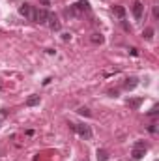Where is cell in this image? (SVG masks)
<instances>
[{"mask_svg": "<svg viewBox=\"0 0 159 161\" xmlns=\"http://www.w3.org/2000/svg\"><path fill=\"white\" fill-rule=\"evenodd\" d=\"M69 127L73 129V131H77L82 139H92V129H90V125H84V124H69Z\"/></svg>", "mask_w": 159, "mask_h": 161, "instance_id": "cell-1", "label": "cell"}, {"mask_svg": "<svg viewBox=\"0 0 159 161\" xmlns=\"http://www.w3.org/2000/svg\"><path fill=\"white\" fill-rule=\"evenodd\" d=\"M146 148H148V144H146L144 141H137V142H135V148H133V152H131V158H133V159H142Z\"/></svg>", "mask_w": 159, "mask_h": 161, "instance_id": "cell-2", "label": "cell"}, {"mask_svg": "<svg viewBox=\"0 0 159 161\" xmlns=\"http://www.w3.org/2000/svg\"><path fill=\"white\" fill-rule=\"evenodd\" d=\"M49 19V11L47 9H34V23H40V25H45Z\"/></svg>", "mask_w": 159, "mask_h": 161, "instance_id": "cell-3", "label": "cell"}, {"mask_svg": "<svg viewBox=\"0 0 159 161\" xmlns=\"http://www.w3.org/2000/svg\"><path fill=\"white\" fill-rule=\"evenodd\" d=\"M19 13H21L23 17H26L28 21H32V19H34V8H32L30 4H23V6L19 8Z\"/></svg>", "mask_w": 159, "mask_h": 161, "instance_id": "cell-4", "label": "cell"}, {"mask_svg": "<svg viewBox=\"0 0 159 161\" xmlns=\"http://www.w3.org/2000/svg\"><path fill=\"white\" fill-rule=\"evenodd\" d=\"M142 13H144V6H142V2L137 0V2L133 4V15H135V19H140Z\"/></svg>", "mask_w": 159, "mask_h": 161, "instance_id": "cell-5", "label": "cell"}, {"mask_svg": "<svg viewBox=\"0 0 159 161\" xmlns=\"http://www.w3.org/2000/svg\"><path fill=\"white\" fill-rule=\"evenodd\" d=\"M142 97H131V99H127V105H129V109H139L140 105H142Z\"/></svg>", "mask_w": 159, "mask_h": 161, "instance_id": "cell-6", "label": "cell"}, {"mask_svg": "<svg viewBox=\"0 0 159 161\" xmlns=\"http://www.w3.org/2000/svg\"><path fill=\"white\" fill-rule=\"evenodd\" d=\"M75 9H77L79 13H82V11H88V9H90V4H88V0H79V2L75 4Z\"/></svg>", "mask_w": 159, "mask_h": 161, "instance_id": "cell-7", "label": "cell"}, {"mask_svg": "<svg viewBox=\"0 0 159 161\" xmlns=\"http://www.w3.org/2000/svg\"><path fill=\"white\" fill-rule=\"evenodd\" d=\"M47 21H49V26H51L52 30H60V23H58V19H56L52 13H49V19H47Z\"/></svg>", "mask_w": 159, "mask_h": 161, "instance_id": "cell-8", "label": "cell"}, {"mask_svg": "<svg viewBox=\"0 0 159 161\" xmlns=\"http://www.w3.org/2000/svg\"><path fill=\"white\" fill-rule=\"evenodd\" d=\"M137 84H139V79L131 77V79H127L125 82H123V88H125V90H133V88H135Z\"/></svg>", "mask_w": 159, "mask_h": 161, "instance_id": "cell-9", "label": "cell"}, {"mask_svg": "<svg viewBox=\"0 0 159 161\" xmlns=\"http://www.w3.org/2000/svg\"><path fill=\"white\" fill-rule=\"evenodd\" d=\"M96 158H97V161H107L109 159V152L103 150V148H99V150L96 152Z\"/></svg>", "mask_w": 159, "mask_h": 161, "instance_id": "cell-10", "label": "cell"}, {"mask_svg": "<svg viewBox=\"0 0 159 161\" xmlns=\"http://www.w3.org/2000/svg\"><path fill=\"white\" fill-rule=\"evenodd\" d=\"M40 103V96H28L26 97V107H34Z\"/></svg>", "mask_w": 159, "mask_h": 161, "instance_id": "cell-11", "label": "cell"}, {"mask_svg": "<svg viewBox=\"0 0 159 161\" xmlns=\"http://www.w3.org/2000/svg\"><path fill=\"white\" fill-rule=\"evenodd\" d=\"M90 41L96 43V45H101V43L105 41V38H103L101 34H92V36H90Z\"/></svg>", "mask_w": 159, "mask_h": 161, "instance_id": "cell-12", "label": "cell"}, {"mask_svg": "<svg viewBox=\"0 0 159 161\" xmlns=\"http://www.w3.org/2000/svg\"><path fill=\"white\" fill-rule=\"evenodd\" d=\"M112 9H114V13L118 15L120 19H123V17H125V8H123V6H114Z\"/></svg>", "mask_w": 159, "mask_h": 161, "instance_id": "cell-13", "label": "cell"}, {"mask_svg": "<svg viewBox=\"0 0 159 161\" xmlns=\"http://www.w3.org/2000/svg\"><path fill=\"white\" fill-rule=\"evenodd\" d=\"M142 36H144V40H152V38H154V28H146V30L142 32Z\"/></svg>", "mask_w": 159, "mask_h": 161, "instance_id": "cell-14", "label": "cell"}, {"mask_svg": "<svg viewBox=\"0 0 159 161\" xmlns=\"http://www.w3.org/2000/svg\"><path fill=\"white\" fill-rule=\"evenodd\" d=\"M77 113H79L80 116H90V114H92V113H90V111H88L86 107H80V109L77 111Z\"/></svg>", "mask_w": 159, "mask_h": 161, "instance_id": "cell-15", "label": "cell"}, {"mask_svg": "<svg viewBox=\"0 0 159 161\" xmlns=\"http://www.w3.org/2000/svg\"><path fill=\"white\" fill-rule=\"evenodd\" d=\"M148 114H150V116H156V114H157V105H156V107H154V109H152Z\"/></svg>", "mask_w": 159, "mask_h": 161, "instance_id": "cell-16", "label": "cell"}, {"mask_svg": "<svg viewBox=\"0 0 159 161\" xmlns=\"http://www.w3.org/2000/svg\"><path fill=\"white\" fill-rule=\"evenodd\" d=\"M62 40H64V41H69V40H71V36H69V34H62Z\"/></svg>", "mask_w": 159, "mask_h": 161, "instance_id": "cell-17", "label": "cell"}, {"mask_svg": "<svg viewBox=\"0 0 159 161\" xmlns=\"http://www.w3.org/2000/svg\"><path fill=\"white\" fill-rule=\"evenodd\" d=\"M109 94H111V96L114 97V96H118V90H109Z\"/></svg>", "mask_w": 159, "mask_h": 161, "instance_id": "cell-18", "label": "cell"}, {"mask_svg": "<svg viewBox=\"0 0 159 161\" xmlns=\"http://www.w3.org/2000/svg\"><path fill=\"white\" fill-rule=\"evenodd\" d=\"M41 2H43V4H45V6H47V4H49V2H51V0H41Z\"/></svg>", "mask_w": 159, "mask_h": 161, "instance_id": "cell-19", "label": "cell"}, {"mask_svg": "<svg viewBox=\"0 0 159 161\" xmlns=\"http://www.w3.org/2000/svg\"><path fill=\"white\" fill-rule=\"evenodd\" d=\"M80 161H86V159H80Z\"/></svg>", "mask_w": 159, "mask_h": 161, "instance_id": "cell-20", "label": "cell"}, {"mask_svg": "<svg viewBox=\"0 0 159 161\" xmlns=\"http://www.w3.org/2000/svg\"><path fill=\"white\" fill-rule=\"evenodd\" d=\"M0 88H2V84H0Z\"/></svg>", "mask_w": 159, "mask_h": 161, "instance_id": "cell-21", "label": "cell"}]
</instances>
